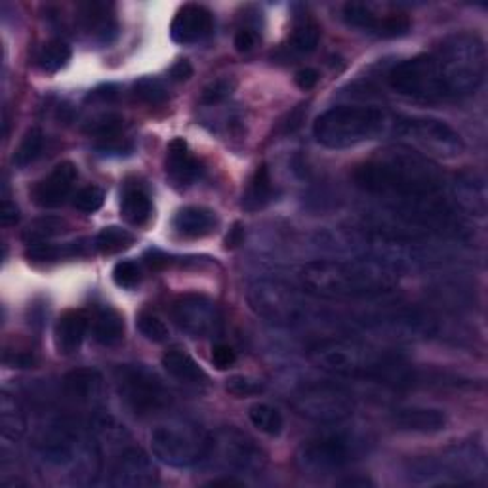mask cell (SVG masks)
<instances>
[{
    "label": "cell",
    "instance_id": "1",
    "mask_svg": "<svg viewBox=\"0 0 488 488\" xmlns=\"http://www.w3.org/2000/svg\"><path fill=\"white\" fill-rule=\"evenodd\" d=\"M353 180L370 195L399 200L405 212L414 217L443 214V176L416 149H383L374 159L359 164Z\"/></svg>",
    "mask_w": 488,
    "mask_h": 488
},
{
    "label": "cell",
    "instance_id": "2",
    "mask_svg": "<svg viewBox=\"0 0 488 488\" xmlns=\"http://www.w3.org/2000/svg\"><path fill=\"white\" fill-rule=\"evenodd\" d=\"M299 282L313 298L357 299L391 292L399 275L376 260H315L299 269Z\"/></svg>",
    "mask_w": 488,
    "mask_h": 488
},
{
    "label": "cell",
    "instance_id": "3",
    "mask_svg": "<svg viewBox=\"0 0 488 488\" xmlns=\"http://www.w3.org/2000/svg\"><path fill=\"white\" fill-rule=\"evenodd\" d=\"M309 361L323 373L338 378L376 380L391 387L416 383L414 368L393 353L351 340H325L309 349Z\"/></svg>",
    "mask_w": 488,
    "mask_h": 488
},
{
    "label": "cell",
    "instance_id": "4",
    "mask_svg": "<svg viewBox=\"0 0 488 488\" xmlns=\"http://www.w3.org/2000/svg\"><path fill=\"white\" fill-rule=\"evenodd\" d=\"M390 126V116L380 107L336 106L317 116L313 136L323 147L349 149L380 138Z\"/></svg>",
    "mask_w": 488,
    "mask_h": 488
},
{
    "label": "cell",
    "instance_id": "5",
    "mask_svg": "<svg viewBox=\"0 0 488 488\" xmlns=\"http://www.w3.org/2000/svg\"><path fill=\"white\" fill-rule=\"evenodd\" d=\"M435 54L441 61L450 99L474 94L483 84L486 75V52L477 35L471 32L452 35L435 50Z\"/></svg>",
    "mask_w": 488,
    "mask_h": 488
},
{
    "label": "cell",
    "instance_id": "6",
    "mask_svg": "<svg viewBox=\"0 0 488 488\" xmlns=\"http://www.w3.org/2000/svg\"><path fill=\"white\" fill-rule=\"evenodd\" d=\"M309 294L281 281L262 279L250 284L248 304L258 317L279 327H298L315 317Z\"/></svg>",
    "mask_w": 488,
    "mask_h": 488
},
{
    "label": "cell",
    "instance_id": "7",
    "mask_svg": "<svg viewBox=\"0 0 488 488\" xmlns=\"http://www.w3.org/2000/svg\"><path fill=\"white\" fill-rule=\"evenodd\" d=\"M387 84L395 94L418 99V102H445V99H450L443 67L435 52L419 54L397 63L387 73Z\"/></svg>",
    "mask_w": 488,
    "mask_h": 488
},
{
    "label": "cell",
    "instance_id": "8",
    "mask_svg": "<svg viewBox=\"0 0 488 488\" xmlns=\"http://www.w3.org/2000/svg\"><path fill=\"white\" fill-rule=\"evenodd\" d=\"M151 448L155 458L166 465L191 467L208 458L212 433L188 422L162 424L151 433Z\"/></svg>",
    "mask_w": 488,
    "mask_h": 488
},
{
    "label": "cell",
    "instance_id": "9",
    "mask_svg": "<svg viewBox=\"0 0 488 488\" xmlns=\"http://www.w3.org/2000/svg\"><path fill=\"white\" fill-rule=\"evenodd\" d=\"M116 391L138 416H153L172 405V393L153 370L143 364H121L115 370Z\"/></svg>",
    "mask_w": 488,
    "mask_h": 488
},
{
    "label": "cell",
    "instance_id": "10",
    "mask_svg": "<svg viewBox=\"0 0 488 488\" xmlns=\"http://www.w3.org/2000/svg\"><path fill=\"white\" fill-rule=\"evenodd\" d=\"M355 458V443L344 435H325L306 441L296 452V467L301 475L325 479L342 471Z\"/></svg>",
    "mask_w": 488,
    "mask_h": 488
},
{
    "label": "cell",
    "instance_id": "11",
    "mask_svg": "<svg viewBox=\"0 0 488 488\" xmlns=\"http://www.w3.org/2000/svg\"><path fill=\"white\" fill-rule=\"evenodd\" d=\"M393 132L399 138L410 140L419 153L439 155L445 159L458 157L464 151V142L456 130L447 123L437 119H424V116H405L393 123Z\"/></svg>",
    "mask_w": 488,
    "mask_h": 488
},
{
    "label": "cell",
    "instance_id": "12",
    "mask_svg": "<svg viewBox=\"0 0 488 488\" xmlns=\"http://www.w3.org/2000/svg\"><path fill=\"white\" fill-rule=\"evenodd\" d=\"M412 477L418 484H465L475 483L484 475V458L475 448H460L439 460H424L412 467Z\"/></svg>",
    "mask_w": 488,
    "mask_h": 488
},
{
    "label": "cell",
    "instance_id": "13",
    "mask_svg": "<svg viewBox=\"0 0 488 488\" xmlns=\"http://www.w3.org/2000/svg\"><path fill=\"white\" fill-rule=\"evenodd\" d=\"M172 318L191 338H212L224 327V317L216 301L198 292L180 296L172 304Z\"/></svg>",
    "mask_w": 488,
    "mask_h": 488
},
{
    "label": "cell",
    "instance_id": "14",
    "mask_svg": "<svg viewBox=\"0 0 488 488\" xmlns=\"http://www.w3.org/2000/svg\"><path fill=\"white\" fill-rule=\"evenodd\" d=\"M296 410L318 424H338L353 414V399L342 387L311 385L294 399Z\"/></svg>",
    "mask_w": 488,
    "mask_h": 488
},
{
    "label": "cell",
    "instance_id": "15",
    "mask_svg": "<svg viewBox=\"0 0 488 488\" xmlns=\"http://www.w3.org/2000/svg\"><path fill=\"white\" fill-rule=\"evenodd\" d=\"M212 456L237 474H260L265 467V452L254 439L233 428H226L212 435L208 458Z\"/></svg>",
    "mask_w": 488,
    "mask_h": 488
},
{
    "label": "cell",
    "instance_id": "16",
    "mask_svg": "<svg viewBox=\"0 0 488 488\" xmlns=\"http://www.w3.org/2000/svg\"><path fill=\"white\" fill-rule=\"evenodd\" d=\"M111 484L121 488H149L159 483V471L143 448L130 447L116 458Z\"/></svg>",
    "mask_w": 488,
    "mask_h": 488
},
{
    "label": "cell",
    "instance_id": "17",
    "mask_svg": "<svg viewBox=\"0 0 488 488\" xmlns=\"http://www.w3.org/2000/svg\"><path fill=\"white\" fill-rule=\"evenodd\" d=\"M78 178L77 166L71 161H63L46 178H42L35 189H32V200L41 208H58L69 198L75 181Z\"/></svg>",
    "mask_w": 488,
    "mask_h": 488
},
{
    "label": "cell",
    "instance_id": "18",
    "mask_svg": "<svg viewBox=\"0 0 488 488\" xmlns=\"http://www.w3.org/2000/svg\"><path fill=\"white\" fill-rule=\"evenodd\" d=\"M214 29V15L203 5H183L172 20L170 37L178 44H195L205 41Z\"/></svg>",
    "mask_w": 488,
    "mask_h": 488
},
{
    "label": "cell",
    "instance_id": "19",
    "mask_svg": "<svg viewBox=\"0 0 488 488\" xmlns=\"http://www.w3.org/2000/svg\"><path fill=\"white\" fill-rule=\"evenodd\" d=\"M166 176L176 188H188L205 174V166L191 151L183 138H174L166 149Z\"/></svg>",
    "mask_w": 488,
    "mask_h": 488
},
{
    "label": "cell",
    "instance_id": "20",
    "mask_svg": "<svg viewBox=\"0 0 488 488\" xmlns=\"http://www.w3.org/2000/svg\"><path fill=\"white\" fill-rule=\"evenodd\" d=\"M61 387L77 405H94L104 395V378L94 368H75L63 376Z\"/></svg>",
    "mask_w": 488,
    "mask_h": 488
},
{
    "label": "cell",
    "instance_id": "21",
    "mask_svg": "<svg viewBox=\"0 0 488 488\" xmlns=\"http://www.w3.org/2000/svg\"><path fill=\"white\" fill-rule=\"evenodd\" d=\"M90 318L82 309H67L60 315L54 327V344L60 355H73L84 342Z\"/></svg>",
    "mask_w": 488,
    "mask_h": 488
},
{
    "label": "cell",
    "instance_id": "22",
    "mask_svg": "<svg viewBox=\"0 0 488 488\" xmlns=\"http://www.w3.org/2000/svg\"><path fill=\"white\" fill-rule=\"evenodd\" d=\"M391 424L399 431L439 433L447 428V414L429 407H402L391 414Z\"/></svg>",
    "mask_w": 488,
    "mask_h": 488
},
{
    "label": "cell",
    "instance_id": "23",
    "mask_svg": "<svg viewBox=\"0 0 488 488\" xmlns=\"http://www.w3.org/2000/svg\"><path fill=\"white\" fill-rule=\"evenodd\" d=\"M172 227L185 239H203L217 227V216L207 207H183L176 212Z\"/></svg>",
    "mask_w": 488,
    "mask_h": 488
},
{
    "label": "cell",
    "instance_id": "24",
    "mask_svg": "<svg viewBox=\"0 0 488 488\" xmlns=\"http://www.w3.org/2000/svg\"><path fill=\"white\" fill-rule=\"evenodd\" d=\"M111 10L113 6L106 3L80 5V22L84 29L104 44H109L116 37V29H119Z\"/></svg>",
    "mask_w": 488,
    "mask_h": 488
},
{
    "label": "cell",
    "instance_id": "25",
    "mask_svg": "<svg viewBox=\"0 0 488 488\" xmlns=\"http://www.w3.org/2000/svg\"><path fill=\"white\" fill-rule=\"evenodd\" d=\"M162 366L174 380L188 385H203L208 382V374L188 351L172 347L162 355Z\"/></svg>",
    "mask_w": 488,
    "mask_h": 488
},
{
    "label": "cell",
    "instance_id": "26",
    "mask_svg": "<svg viewBox=\"0 0 488 488\" xmlns=\"http://www.w3.org/2000/svg\"><path fill=\"white\" fill-rule=\"evenodd\" d=\"M273 198H275V185L272 180V172H269L267 164H260L248 180L241 207L246 212H258L272 205Z\"/></svg>",
    "mask_w": 488,
    "mask_h": 488
},
{
    "label": "cell",
    "instance_id": "27",
    "mask_svg": "<svg viewBox=\"0 0 488 488\" xmlns=\"http://www.w3.org/2000/svg\"><path fill=\"white\" fill-rule=\"evenodd\" d=\"M153 216V203L138 183H126L121 195V217L130 226H143Z\"/></svg>",
    "mask_w": 488,
    "mask_h": 488
},
{
    "label": "cell",
    "instance_id": "28",
    "mask_svg": "<svg viewBox=\"0 0 488 488\" xmlns=\"http://www.w3.org/2000/svg\"><path fill=\"white\" fill-rule=\"evenodd\" d=\"M123 338H124V317L109 306L99 309L94 318V340L104 347H113L116 344H121Z\"/></svg>",
    "mask_w": 488,
    "mask_h": 488
},
{
    "label": "cell",
    "instance_id": "29",
    "mask_svg": "<svg viewBox=\"0 0 488 488\" xmlns=\"http://www.w3.org/2000/svg\"><path fill=\"white\" fill-rule=\"evenodd\" d=\"M0 431L10 441L22 439L27 431V418L20 401L6 391L0 397Z\"/></svg>",
    "mask_w": 488,
    "mask_h": 488
},
{
    "label": "cell",
    "instance_id": "30",
    "mask_svg": "<svg viewBox=\"0 0 488 488\" xmlns=\"http://www.w3.org/2000/svg\"><path fill=\"white\" fill-rule=\"evenodd\" d=\"M342 18L347 25L368 31L378 37L380 29H382L383 14H378L373 6L366 5V3H347V5H344Z\"/></svg>",
    "mask_w": 488,
    "mask_h": 488
},
{
    "label": "cell",
    "instance_id": "31",
    "mask_svg": "<svg viewBox=\"0 0 488 488\" xmlns=\"http://www.w3.org/2000/svg\"><path fill=\"white\" fill-rule=\"evenodd\" d=\"M321 37H323L321 25H318L311 15H304V18L298 20L294 25L290 46L299 54H313L318 48V42H321Z\"/></svg>",
    "mask_w": 488,
    "mask_h": 488
},
{
    "label": "cell",
    "instance_id": "32",
    "mask_svg": "<svg viewBox=\"0 0 488 488\" xmlns=\"http://www.w3.org/2000/svg\"><path fill=\"white\" fill-rule=\"evenodd\" d=\"M67 227H69V224L61 220V217L44 216V217H39V220L31 222L27 226V229L22 235V239L25 244L48 243L50 239H54V237H58V235L65 233Z\"/></svg>",
    "mask_w": 488,
    "mask_h": 488
},
{
    "label": "cell",
    "instance_id": "33",
    "mask_svg": "<svg viewBox=\"0 0 488 488\" xmlns=\"http://www.w3.org/2000/svg\"><path fill=\"white\" fill-rule=\"evenodd\" d=\"M248 418L252 426L269 437H277L282 433L284 418L279 412V409L267 405V402H256V405H252L248 409Z\"/></svg>",
    "mask_w": 488,
    "mask_h": 488
},
{
    "label": "cell",
    "instance_id": "34",
    "mask_svg": "<svg viewBox=\"0 0 488 488\" xmlns=\"http://www.w3.org/2000/svg\"><path fill=\"white\" fill-rule=\"evenodd\" d=\"M71 58H73L71 46L60 39H54V41H48L42 46L37 61L44 73H58L63 69V67H67Z\"/></svg>",
    "mask_w": 488,
    "mask_h": 488
},
{
    "label": "cell",
    "instance_id": "35",
    "mask_svg": "<svg viewBox=\"0 0 488 488\" xmlns=\"http://www.w3.org/2000/svg\"><path fill=\"white\" fill-rule=\"evenodd\" d=\"M134 241H136V237H134L128 229H123L119 226H107L97 233L94 244L102 254L111 256L119 254L123 250H128L134 244Z\"/></svg>",
    "mask_w": 488,
    "mask_h": 488
},
{
    "label": "cell",
    "instance_id": "36",
    "mask_svg": "<svg viewBox=\"0 0 488 488\" xmlns=\"http://www.w3.org/2000/svg\"><path fill=\"white\" fill-rule=\"evenodd\" d=\"M44 149V134L41 128H31L23 134L20 145L15 147L12 155V164L15 168H25L35 162Z\"/></svg>",
    "mask_w": 488,
    "mask_h": 488
},
{
    "label": "cell",
    "instance_id": "37",
    "mask_svg": "<svg viewBox=\"0 0 488 488\" xmlns=\"http://www.w3.org/2000/svg\"><path fill=\"white\" fill-rule=\"evenodd\" d=\"M124 128V119L123 115L116 113H104L97 115L94 119H90L87 124H84V132L90 134V136H97V138H116Z\"/></svg>",
    "mask_w": 488,
    "mask_h": 488
},
{
    "label": "cell",
    "instance_id": "38",
    "mask_svg": "<svg viewBox=\"0 0 488 488\" xmlns=\"http://www.w3.org/2000/svg\"><path fill=\"white\" fill-rule=\"evenodd\" d=\"M134 96L147 106H162L168 99V90L161 78L142 77L134 82Z\"/></svg>",
    "mask_w": 488,
    "mask_h": 488
},
{
    "label": "cell",
    "instance_id": "39",
    "mask_svg": "<svg viewBox=\"0 0 488 488\" xmlns=\"http://www.w3.org/2000/svg\"><path fill=\"white\" fill-rule=\"evenodd\" d=\"M237 90V80L233 77H220L208 82L207 87L200 92V104L203 106H217L226 102Z\"/></svg>",
    "mask_w": 488,
    "mask_h": 488
},
{
    "label": "cell",
    "instance_id": "40",
    "mask_svg": "<svg viewBox=\"0 0 488 488\" xmlns=\"http://www.w3.org/2000/svg\"><path fill=\"white\" fill-rule=\"evenodd\" d=\"M226 391L237 399H246V397H258L265 391V387L260 380L250 378V376H231L226 382Z\"/></svg>",
    "mask_w": 488,
    "mask_h": 488
},
{
    "label": "cell",
    "instance_id": "41",
    "mask_svg": "<svg viewBox=\"0 0 488 488\" xmlns=\"http://www.w3.org/2000/svg\"><path fill=\"white\" fill-rule=\"evenodd\" d=\"M138 330L142 332V336L145 340L153 342V344H162L168 340V327L153 313H142L136 321Z\"/></svg>",
    "mask_w": 488,
    "mask_h": 488
},
{
    "label": "cell",
    "instance_id": "42",
    "mask_svg": "<svg viewBox=\"0 0 488 488\" xmlns=\"http://www.w3.org/2000/svg\"><path fill=\"white\" fill-rule=\"evenodd\" d=\"M104 203H106V191L102 188H97V185H88V188L80 189L73 198V207L84 214L97 212L104 207Z\"/></svg>",
    "mask_w": 488,
    "mask_h": 488
},
{
    "label": "cell",
    "instance_id": "43",
    "mask_svg": "<svg viewBox=\"0 0 488 488\" xmlns=\"http://www.w3.org/2000/svg\"><path fill=\"white\" fill-rule=\"evenodd\" d=\"M113 281L116 286L121 289H134L142 282V267L138 262L132 260H123L113 267Z\"/></svg>",
    "mask_w": 488,
    "mask_h": 488
},
{
    "label": "cell",
    "instance_id": "44",
    "mask_svg": "<svg viewBox=\"0 0 488 488\" xmlns=\"http://www.w3.org/2000/svg\"><path fill=\"white\" fill-rule=\"evenodd\" d=\"M121 97V87L115 82L99 84L97 88L90 90L87 96V102H97V104H113Z\"/></svg>",
    "mask_w": 488,
    "mask_h": 488
},
{
    "label": "cell",
    "instance_id": "45",
    "mask_svg": "<svg viewBox=\"0 0 488 488\" xmlns=\"http://www.w3.org/2000/svg\"><path fill=\"white\" fill-rule=\"evenodd\" d=\"M212 363L217 370H227L231 368L235 363H237V355H235V351L226 345V344H217L212 349Z\"/></svg>",
    "mask_w": 488,
    "mask_h": 488
},
{
    "label": "cell",
    "instance_id": "46",
    "mask_svg": "<svg viewBox=\"0 0 488 488\" xmlns=\"http://www.w3.org/2000/svg\"><path fill=\"white\" fill-rule=\"evenodd\" d=\"M134 145L130 142H119L116 138H107L104 143H99L96 151L99 155L111 157V155H130Z\"/></svg>",
    "mask_w": 488,
    "mask_h": 488
},
{
    "label": "cell",
    "instance_id": "47",
    "mask_svg": "<svg viewBox=\"0 0 488 488\" xmlns=\"http://www.w3.org/2000/svg\"><path fill=\"white\" fill-rule=\"evenodd\" d=\"M5 364L10 368H32L37 364V359L29 351H6Z\"/></svg>",
    "mask_w": 488,
    "mask_h": 488
},
{
    "label": "cell",
    "instance_id": "48",
    "mask_svg": "<svg viewBox=\"0 0 488 488\" xmlns=\"http://www.w3.org/2000/svg\"><path fill=\"white\" fill-rule=\"evenodd\" d=\"M143 262H145V265L149 269H153V272H159V269H164L168 265H172L176 260L170 254H164V252L159 250V248H151V250H147L145 254H143Z\"/></svg>",
    "mask_w": 488,
    "mask_h": 488
},
{
    "label": "cell",
    "instance_id": "49",
    "mask_svg": "<svg viewBox=\"0 0 488 488\" xmlns=\"http://www.w3.org/2000/svg\"><path fill=\"white\" fill-rule=\"evenodd\" d=\"M318 80H321V73H318L317 69H313V67H304V69H299L294 77V82H296V87L299 90H304V92H309L313 90Z\"/></svg>",
    "mask_w": 488,
    "mask_h": 488
},
{
    "label": "cell",
    "instance_id": "50",
    "mask_svg": "<svg viewBox=\"0 0 488 488\" xmlns=\"http://www.w3.org/2000/svg\"><path fill=\"white\" fill-rule=\"evenodd\" d=\"M306 115H308V106L306 104H299L298 107H294L289 115H286V119L281 123L282 132L284 134L296 132L301 126V123L306 121Z\"/></svg>",
    "mask_w": 488,
    "mask_h": 488
},
{
    "label": "cell",
    "instance_id": "51",
    "mask_svg": "<svg viewBox=\"0 0 488 488\" xmlns=\"http://www.w3.org/2000/svg\"><path fill=\"white\" fill-rule=\"evenodd\" d=\"M235 50L241 54L250 52V50H254L258 44V35L252 29H239L237 35H235Z\"/></svg>",
    "mask_w": 488,
    "mask_h": 488
},
{
    "label": "cell",
    "instance_id": "52",
    "mask_svg": "<svg viewBox=\"0 0 488 488\" xmlns=\"http://www.w3.org/2000/svg\"><path fill=\"white\" fill-rule=\"evenodd\" d=\"M20 222V208L12 200L5 198L3 205H0V224L5 227H12Z\"/></svg>",
    "mask_w": 488,
    "mask_h": 488
},
{
    "label": "cell",
    "instance_id": "53",
    "mask_svg": "<svg viewBox=\"0 0 488 488\" xmlns=\"http://www.w3.org/2000/svg\"><path fill=\"white\" fill-rule=\"evenodd\" d=\"M168 77H170V80H174V82L189 80L193 77V65L188 60H178L170 67V71H168Z\"/></svg>",
    "mask_w": 488,
    "mask_h": 488
},
{
    "label": "cell",
    "instance_id": "54",
    "mask_svg": "<svg viewBox=\"0 0 488 488\" xmlns=\"http://www.w3.org/2000/svg\"><path fill=\"white\" fill-rule=\"evenodd\" d=\"M244 237H246V233H244V226L241 222H235L229 229V233L226 235V241H224V246L226 250H235V248H239L243 243H244Z\"/></svg>",
    "mask_w": 488,
    "mask_h": 488
},
{
    "label": "cell",
    "instance_id": "55",
    "mask_svg": "<svg viewBox=\"0 0 488 488\" xmlns=\"http://www.w3.org/2000/svg\"><path fill=\"white\" fill-rule=\"evenodd\" d=\"M244 481L237 479L235 475H224V477H216L207 483V486H243Z\"/></svg>",
    "mask_w": 488,
    "mask_h": 488
},
{
    "label": "cell",
    "instance_id": "56",
    "mask_svg": "<svg viewBox=\"0 0 488 488\" xmlns=\"http://www.w3.org/2000/svg\"><path fill=\"white\" fill-rule=\"evenodd\" d=\"M340 484L344 486H366V484H373L368 479H347V481H342Z\"/></svg>",
    "mask_w": 488,
    "mask_h": 488
}]
</instances>
